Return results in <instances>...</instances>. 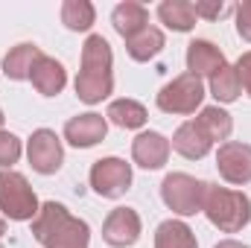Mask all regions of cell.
<instances>
[{"label":"cell","instance_id":"obj_1","mask_svg":"<svg viewBox=\"0 0 251 248\" xmlns=\"http://www.w3.org/2000/svg\"><path fill=\"white\" fill-rule=\"evenodd\" d=\"M32 234L44 248H88L91 231L59 201H44L32 219Z\"/></svg>","mask_w":251,"mask_h":248},{"label":"cell","instance_id":"obj_2","mask_svg":"<svg viewBox=\"0 0 251 248\" xmlns=\"http://www.w3.org/2000/svg\"><path fill=\"white\" fill-rule=\"evenodd\" d=\"M114 73H111V47L102 35H91L82 47V70L76 76V97L82 102H100L111 94Z\"/></svg>","mask_w":251,"mask_h":248},{"label":"cell","instance_id":"obj_3","mask_svg":"<svg viewBox=\"0 0 251 248\" xmlns=\"http://www.w3.org/2000/svg\"><path fill=\"white\" fill-rule=\"evenodd\" d=\"M204 216L210 219V225H216L225 234H237L251 222V198L246 193L237 190H225V187L207 184L204 187V204H201Z\"/></svg>","mask_w":251,"mask_h":248},{"label":"cell","instance_id":"obj_4","mask_svg":"<svg viewBox=\"0 0 251 248\" xmlns=\"http://www.w3.org/2000/svg\"><path fill=\"white\" fill-rule=\"evenodd\" d=\"M0 210L15 222L38 216V198L21 173H12V170L0 173Z\"/></svg>","mask_w":251,"mask_h":248},{"label":"cell","instance_id":"obj_5","mask_svg":"<svg viewBox=\"0 0 251 248\" xmlns=\"http://www.w3.org/2000/svg\"><path fill=\"white\" fill-rule=\"evenodd\" d=\"M204 181H196L193 175H184V173H173L164 178L161 184V198L164 204L178 213V216H193L201 210L204 204Z\"/></svg>","mask_w":251,"mask_h":248},{"label":"cell","instance_id":"obj_6","mask_svg":"<svg viewBox=\"0 0 251 248\" xmlns=\"http://www.w3.org/2000/svg\"><path fill=\"white\" fill-rule=\"evenodd\" d=\"M204 99V85L199 76L184 73L178 79H173L170 85L161 88L158 94V108L164 114H193Z\"/></svg>","mask_w":251,"mask_h":248},{"label":"cell","instance_id":"obj_7","mask_svg":"<svg viewBox=\"0 0 251 248\" xmlns=\"http://www.w3.org/2000/svg\"><path fill=\"white\" fill-rule=\"evenodd\" d=\"M131 184V167L120 158H102L91 167V187L102 198H120Z\"/></svg>","mask_w":251,"mask_h":248},{"label":"cell","instance_id":"obj_8","mask_svg":"<svg viewBox=\"0 0 251 248\" xmlns=\"http://www.w3.org/2000/svg\"><path fill=\"white\" fill-rule=\"evenodd\" d=\"M26 155H29V164L35 173L41 175H53L64 161V152H62V140L56 137V131L50 128H38L32 131L29 137V146H26Z\"/></svg>","mask_w":251,"mask_h":248},{"label":"cell","instance_id":"obj_9","mask_svg":"<svg viewBox=\"0 0 251 248\" xmlns=\"http://www.w3.org/2000/svg\"><path fill=\"white\" fill-rule=\"evenodd\" d=\"M216 167L219 175L231 184H249L251 181V146L249 143H237L228 140L219 146L216 152Z\"/></svg>","mask_w":251,"mask_h":248},{"label":"cell","instance_id":"obj_10","mask_svg":"<svg viewBox=\"0 0 251 248\" xmlns=\"http://www.w3.org/2000/svg\"><path fill=\"white\" fill-rule=\"evenodd\" d=\"M140 237V216L131 207H117L108 213L105 225H102V240L114 248H128L137 243Z\"/></svg>","mask_w":251,"mask_h":248},{"label":"cell","instance_id":"obj_11","mask_svg":"<svg viewBox=\"0 0 251 248\" xmlns=\"http://www.w3.org/2000/svg\"><path fill=\"white\" fill-rule=\"evenodd\" d=\"M131 158L143 170H161L170 158V140L158 131H143L131 143Z\"/></svg>","mask_w":251,"mask_h":248},{"label":"cell","instance_id":"obj_12","mask_svg":"<svg viewBox=\"0 0 251 248\" xmlns=\"http://www.w3.org/2000/svg\"><path fill=\"white\" fill-rule=\"evenodd\" d=\"M108 131V123L102 114H79L73 120H67L64 125V140L76 149H88V146H97Z\"/></svg>","mask_w":251,"mask_h":248},{"label":"cell","instance_id":"obj_13","mask_svg":"<svg viewBox=\"0 0 251 248\" xmlns=\"http://www.w3.org/2000/svg\"><path fill=\"white\" fill-rule=\"evenodd\" d=\"M225 67V56L210 41H190L187 47V70L193 76H213Z\"/></svg>","mask_w":251,"mask_h":248},{"label":"cell","instance_id":"obj_14","mask_svg":"<svg viewBox=\"0 0 251 248\" xmlns=\"http://www.w3.org/2000/svg\"><path fill=\"white\" fill-rule=\"evenodd\" d=\"M29 79H32V85H35L38 94H44V97H56V94H62L64 82H67V73H64V67L56 62V59L41 56V59L35 62V67H32Z\"/></svg>","mask_w":251,"mask_h":248},{"label":"cell","instance_id":"obj_15","mask_svg":"<svg viewBox=\"0 0 251 248\" xmlns=\"http://www.w3.org/2000/svg\"><path fill=\"white\" fill-rule=\"evenodd\" d=\"M210 137L196 125V120H190V123L178 125V131H176V137H173V149L178 152V155H184L187 161H199V158H204L207 152H210Z\"/></svg>","mask_w":251,"mask_h":248},{"label":"cell","instance_id":"obj_16","mask_svg":"<svg viewBox=\"0 0 251 248\" xmlns=\"http://www.w3.org/2000/svg\"><path fill=\"white\" fill-rule=\"evenodd\" d=\"M111 24H114V29H117L123 38H131V35H137L140 29L149 26V12H146L140 3L126 0V3H120V6H114Z\"/></svg>","mask_w":251,"mask_h":248},{"label":"cell","instance_id":"obj_17","mask_svg":"<svg viewBox=\"0 0 251 248\" xmlns=\"http://www.w3.org/2000/svg\"><path fill=\"white\" fill-rule=\"evenodd\" d=\"M41 56H44V53H41L35 44H18V47H12L9 56L3 59V73H6L9 79H15V82L29 79L32 67H35V62H38Z\"/></svg>","mask_w":251,"mask_h":248},{"label":"cell","instance_id":"obj_18","mask_svg":"<svg viewBox=\"0 0 251 248\" xmlns=\"http://www.w3.org/2000/svg\"><path fill=\"white\" fill-rule=\"evenodd\" d=\"M126 50H128V56L134 62H149V59H155L164 50V32L158 26H146L137 35L126 38Z\"/></svg>","mask_w":251,"mask_h":248},{"label":"cell","instance_id":"obj_19","mask_svg":"<svg viewBox=\"0 0 251 248\" xmlns=\"http://www.w3.org/2000/svg\"><path fill=\"white\" fill-rule=\"evenodd\" d=\"M155 248H199V243H196V234L184 222L167 219L155 231Z\"/></svg>","mask_w":251,"mask_h":248},{"label":"cell","instance_id":"obj_20","mask_svg":"<svg viewBox=\"0 0 251 248\" xmlns=\"http://www.w3.org/2000/svg\"><path fill=\"white\" fill-rule=\"evenodd\" d=\"M158 18L176 32H190L196 26V9L187 0H164L158 6Z\"/></svg>","mask_w":251,"mask_h":248},{"label":"cell","instance_id":"obj_21","mask_svg":"<svg viewBox=\"0 0 251 248\" xmlns=\"http://www.w3.org/2000/svg\"><path fill=\"white\" fill-rule=\"evenodd\" d=\"M196 125L210 137V143H216V140H228V134H231V114L228 111H222L219 105H210V108H201V114L196 117Z\"/></svg>","mask_w":251,"mask_h":248},{"label":"cell","instance_id":"obj_22","mask_svg":"<svg viewBox=\"0 0 251 248\" xmlns=\"http://www.w3.org/2000/svg\"><path fill=\"white\" fill-rule=\"evenodd\" d=\"M105 117L120 128H140L146 123V108L134 99H114L105 111Z\"/></svg>","mask_w":251,"mask_h":248},{"label":"cell","instance_id":"obj_23","mask_svg":"<svg viewBox=\"0 0 251 248\" xmlns=\"http://www.w3.org/2000/svg\"><path fill=\"white\" fill-rule=\"evenodd\" d=\"M62 24L73 32H85L94 24V6L88 0H64L62 3Z\"/></svg>","mask_w":251,"mask_h":248},{"label":"cell","instance_id":"obj_24","mask_svg":"<svg viewBox=\"0 0 251 248\" xmlns=\"http://www.w3.org/2000/svg\"><path fill=\"white\" fill-rule=\"evenodd\" d=\"M240 79H237V70L234 67H222L219 73H213L210 76V94L219 99V102H234L237 97H240Z\"/></svg>","mask_w":251,"mask_h":248},{"label":"cell","instance_id":"obj_25","mask_svg":"<svg viewBox=\"0 0 251 248\" xmlns=\"http://www.w3.org/2000/svg\"><path fill=\"white\" fill-rule=\"evenodd\" d=\"M18 158H21V140L12 131L0 128V167H12L18 164Z\"/></svg>","mask_w":251,"mask_h":248},{"label":"cell","instance_id":"obj_26","mask_svg":"<svg viewBox=\"0 0 251 248\" xmlns=\"http://www.w3.org/2000/svg\"><path fill=\"white\" fill-rule=\"evenodd\" d=\"M193 9H196V18H207V21H216L231 12L228 3H193Z\"/></svg>","mask_w":251,"mask_h":248},{"label":"cell","instance_id":"obj_27","mask_svg":"<svg viewBox=\"0 0 251 248\" xmlns=\"http://www.w3.org/2000/svg\"><path fill=\"white\" fill-rule=\"evenodd\" d=\"M237 32H240L246 41H251V0H246V3L237 6Z\"/></svg>","mask_w":251,"mask_h":248},{"label":"cell","instance_id":"obj_28","mask_svg":"<svg viewBox=\"0 0 251 248\" xmlns=\"http://www.w3.org/2000/svg\"><path fill=\"white\" fill-rule=\"evenodd\" d=\"M237 79H240V88H246L251 97V53H243L240 56V62H237Z\"/></svg>","mask_w":251,"mask_h":248},{"label":"cell","instance_id":"obj_29","mask_svg":"<svg viewBox=\"0 0 251 248\" xmlns=\"http://www.w3.org/2000/svg\"><path fill=\"white\" fill-rule=\"evenodd\" d=\"M216 248H249V246H243V243H237V240H225V243H219Z\"/></svg>","mask_w":251,"mask_h":248},{"label":"cell","instance_id":"obj_30","mask_svg":"<svg viewBox=\"0 0 251 248\" xmlns=\"http://www.w3.org/2000/svg\"><path fill=\"white\" fill-rule=\"evenodd\" d=\"M3 234H6V222L0 219V237H3Z\"/></svg>","mask_w":251,"mask_h":248},{"label":"cell","instance_id":"obj_31","mask_svg":"<svg viewBox=\"0 0 251 248\" xmlns=\"http://www.w3.org/2000/svg\"><path fill=\"white\" fill-rule=\"evenodd\" d=\"M3 120H6V117H3V111H0V125H3Z\"/></svg>","mask_w":251,"mask_h":248},{"label":"cell","instance_id":"obj_32","mask_svg":"<svg viewBox=\"0 0 251 248\" xmlns=\"http://www.w3.org/2000/svg\"><path fill=\"white\" fill-rule=\"evenodd\" d=\"M0 248H3V246H0Z\"/></svg>","mask_w":251,"mask_h":248}]
</instances>
